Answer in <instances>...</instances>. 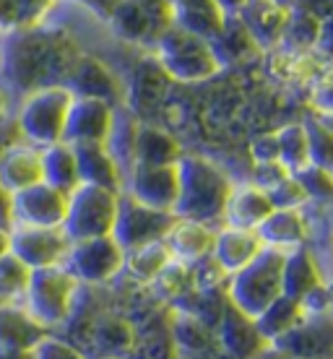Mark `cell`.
I'll use <instances>...</instances> for the list:
<instances>
[{
    "mask_svg": "<svg viewBox=\"0 0 333 359\" xmlns=\"http://www.w3.org/2000/svg\"><path fill=\"white\" fill-rule=\"evenodd\" d=\"M318 117H320V120H323L325 126H328V128L333 130V115H318Z\"/></svg>",
    "mask_w": 333,
    "mask_h": 359,
    "instance_id": "55",
    "label": "cell"
},
{
    "mask_svg": "<svg viewBox=\"0 0 333 359\" xmlns=\"http://www.w3.org/2000/svg\"><path fill=\"white\" fill-rule=\"evenodd\" d=\"M180 144L172 138L167 130L156 126H138L135 133V149H133V167L135 164H177L180 162Z\"/></svg>",
    "mask_w": 333,
    "mask_h": 359,
    "instance_id": "29",
    "label": "cell"
},
{
    "mask_svg": "<svg viewBox=\"0 0 333 359\" xmlns=\"http://www.w3.org/2000/svg\"><path fill=\"white\" fill-rule=\"evenodd\" d=\"M323 42H333V13L323 18V36H320V45Z\"/></svg>",
    "mask_w": 333,
    "mask_h": 359,
    "instance_id": "51",
    "label": "cell"
},
{
    "mask_svg": "<svg viewBox=\"0 0 333 359\" xmlns=\"http://www.w3.org/2000/svg\"><path fill=\"white\" fill-rule=\"evenodd\" d=\"M269 198L273 208H302L310 201L305 188H302V182L294 175H289V177L281 180L276 188H271Z\"/></svg>",
    "mask_w": 333,
    "mask_h": 359,
    "instance_id": "41",
    "label": "cell"
},
{
    "mask_svg": "<svg viewBox=\"0 0 333 359\" xmlns=\"http://www.w3.org/2000/svg\"><path fill=\"white\" fill-rule=\"evenodd\" d=\"M331 252H333V234H331Z\"/></svg>",
    "mask_w": 333,
    "mask_h": 359,
    "instance_id": "57",
    "label": "cell"
},
{
    "mask_svg": "<svg viewBox=\"0 0 333 359\" xmlns=\"http://www.w3.org/2000/svg\"><path fill=\"white\" fill-rule=\"evenodd\" d=\"M172 24L203 39H214L222 32L226 13L217 0H172Z\"/></svg>",
    "mask_w": 333,
    "mask_h": 359,
    "instance_id": "23",
    "label": "cell"
},
{
    "mask_svg": "<svg viewBox=\"0 0 333 359\" xmlns=\"http://www.w3.org/2000/svg\"><path fill=\"white\" fill-rule=\"evenodd\" d=\"M76 162H79V177L81 185H97V188H107L115 193H123L125 188V177L115 156L109 154L104 144H76Z\"/></svg>",
    "mask_w": 333,
    "mask_h": 359,
    "instance_id": "18",
    "label": "cell"
},
{
    "mask_svg": "<svg viewBox=\"0 0 333 359\" xmlns=\"http://www.w3.org/2000/svg\"><path fill=\"white\" fill-rule=\"evenodd\" d=\"M100 359H128V357H100Z\"/></svg>",
    "mask_w": 333,
    "mask_h": 359,
    "instance_id": "56",
    "label": "cell"
},
{
    "mask_svg": "<svg viewBox=\"0 0 333 359\" xmlns=\"http://www.w3.org/2000/svg\"><path fill=\"white\" fill-rule=\"evenodd\" d=\"M175 222H177V216L172 211H159V208H151L141 201H135L128 193H120L112 237L128 252L141 248V245L164 240Z\"/></svg>",
    "mask_w": 333,
    "mask_h": 359,
    "instance_id": "8",
    "label": "cell"
},
{
    "mask_svg": "<svg viewBox=\"0 0 333 359\" xmlns=\"http://www.w3.org/2000/svg\"><path fill=\"white\" fill-rule=\"evenodd\" d=\"M123 193L133 196L146 206L172 211L177 193H180V172L177 164H135L125 175V188Z\"/></svg>",
    "mask_w": 333,
    "mask_h": 359,
    "instance_id": "12",
    "label": "cell"
},
{
    "mask_svg": "<svg viewBox=\"0 0 333 359\" xmlns=\"http://www.w3.org/2000/svg\"><path fill=\"white\" fill-rule=\"evenodd\" d=\"M172 341H175V349L203 351L211 344V331H208V325L203 320H198L196 315L180 313L175 325H172Z\"/></svg>",
    "mask_w": 333,
    "mask_h": 359,
    "instance_id": "37",
    "label": "cell"
},
{
    "mask_svg": "<svg viewBox=\"0 0 333 359\" xmlns=\"http://www.w3.org/2000/svg\"><path fill=\"white\" fill-rule=\"evenodd\" d=\"M6 104H8V94H6V89L0 86V117H3V112H6Z\"/></svg>",
    "mask_w": 333,
    "mask_h": 359,
    "instance_id": "53",
    "label": "cell"
},
{
    "mask_svg": "<svg viewBox=\"0 0 333 359\" xmlns=\"http://www.w3.org/2000/svg\"><path fill=\"white\" fill-rule=\"evenodd\" d=\"M107 21L128 42L154 45V39L172 27V6L164 0H123Z\"/></svg>",
    "mask_w": 333,
    "mask_h": 359,
    "instance_id": "11",
    "label": "cell"
},
{
    "mask_svg": "<svg viewBox=\"0 0 333 359\" xmlns=\"http://www.w3.org/2000/svg\"><path fill=\"white\" fill-rule=\"evenodd\" d=\"M172 263V252L167 248L164 240L159 243H149V245H141V248H135V250H128L125 252V269L135 281H141V284H154L159 273H162L167 266Z\"/></svg>",
    "mask_w": 333,
    "mask_h": 359,
    "instance_id": "33",
    "label": "cell"
},
{
    "mask_svg": "<svg viewBox=\"0 0 333 359\" xmlns=\"http://www.w3.org/2000/svg\"><path fill=\"white\" fill-rule=\"evenodd\" d=\"M151 47L156 55V65L164 71V76H170L175 81H206L219 71V63L208 39L190 34L175 24L170 29H164L162 34L154 39Z\"/></svg>",
    "mask_w": 333,
    "mask_h": 359,
    "instance_id": "4",
    "label": "cell"
},
{
    "mask_svg": "<svg viewBox=\"0 0 333 359\" xmlns=\"http://www.w3.org/2000/svg\"><path fill=\"white\" fill-rule=\"evenodd\" d=\"M289 175H292V172H289L281 162H263V164H255L250 182L269 193L271 188H276L281 180L289 177Z\"/></svg>",
    "mask_w": 333,
    "mask_h": 359,
    "instance_id": "43",
    "label": "cell"
},
{
    "mask_svg": "<svg viewBox=\"0 0 333 359\" xmlns=\"http://www.w3.org/2000/svg\"><path fill=\"white\" fill-rule=\"evenodd\" d=\"M32 359H86V357H83L76 346H71L68 341L53 339V336L47 333L45 339L32 349Z\"/></svg>",
    "mask_w": 333,
    "mask_h": 359,
    "instance_id": "42",
    "label": "cell"
},
{
    "mask_svg": "<svg viewBox=\"0 0 333 359\" xmlns=\"http://www.w3.org/2000/svg\"><path fill=\"white\" fill-rule=\"evenodd\" d=\"M117 203H120V193H115V190L97 188V185H79L73 193H68L63 232L68 234L71 243L112 234Z\"/></svg>",
    "mask_w": 333,
    "mask_h": 359,
    "instance_id": "7",
    "label": "cell"
},
{
    "mask_svg": "<svg viewBox=\"0 0 333 359\" xmlns=\"http://www.w3.org/2000/svg\"><path fill=\"white\" fill-rule=\"evenodd\" d=\"M217 3H219V8L224 11L226 16H237V13L247 6V0H217Z\"/></svg>",
    "mask_w": 333,
    "mask_h": 359,
    "instance_id": "49",
    "label": "cell"
},
{
    "mask_svg": "<svg viewBox=\"0 0 333 359\" xmlns=\"http://www.w3.org/2000/svg\"><path fill=\"white\" fill-rule=\"evenodd\" d=\"M331 172H333V170H331Z\"/></svg>",
    "mask_w": 333,
    "mask_h": 359,
    "instance_id": "59",
    "label": "cell"
},
{
    "mask_svg": "<svg viewBox=\"0 0 333 359\" xmlns=\"http://www.w3.org/2000/svg\"><path fill=\"white\" fill-rule=\"evenodd\" d=\"M11 248V232H8V226H0V258L8 252Z\"/></svg>",
    "mask_w": 333,
    "mask_h": 359,
    "instance_id": "52",
    "label": "cell"
},
{
    "mask_svg": "<svg viewBox=\"0 0 333 359\" xmlns=\"http://www.w3.org/2000/svg\"><path fill=\"white\" fill-rule=\"evenodd\" d=\"M310 102H313V107H315L318 115H333V68L325 71L315 81Z\"/></svg>",
    "mask_w": 333,
    "mask_h": 359,
    "instance_id": "44",
    "label": "cell"
},
{
    "mask_svg": "<svg viewBox=\"0 0 333 359\" xmlns=\"http://www.w3.org/2000/svg\"><path fill=\"white\" fill-rule=\"evenodd\" d=\"M294 177L302 182L307 198H313V201H333V172L331 170H323V167L310 164L305 170H299Z\"/></svg>",
    "mask_w": 333,
    "mask_h": 359,
    "instance_id": "40",
    "label": "cell"
},
{
    "mask_svg": "<svg viewBox=\"0 0 333 359\" xmlns=\"http://www.w3.org/2000/svg\"><path fill=\"white\" fill-rule=\"evenodd\" d=\"M47 333L50 331L36 323L21 302L0 305V346L32 351Z\"/></svg>",
    "mask_w": 333,
    "mask_h": 359,
    "instance_id": "24",
    "label": "cell"
},
{
    "mask_svg": "<svg viewBox=\"0 0 333 359\" xmlns=\"http://www.w3.org/2000/svg\"><path fill=\"white\" fill-rule=\"evenodd\" d=\"M0 359H32V351H27V349H11V346H0Z\"/></svg>",
    "mask_w": 333,
    "mask_h": 359,
    "instance_id": "50",
    "label": "cell"
},
{
    "mask_svg": "<svg viewBox=\"0 0 333 359\" xmlns=\"http://www.w3.org/2000/svg\"><path fill=\"white\" fill-rule=\"evenodd\" d=\"M180 193L172 214L177 219H193L201 224H217L224 216L226 198L232 193V180L203 156L182 154L177 162Z\"/></svg>",
    "mask_w": 333,
    "mask_h": 359,
    "instance_id": "2",
    "label": "cell"
},
{
    "mask_svg": "<svg viewBox=\"0 0 333 359\" xmlns=\"http://www.w3.org/2000/svg\"><path fill=\"white\" fill-rule=\"evenodd\" d=\"M219 341L226 349V354H232L234 359H247L252 354H258L263 346V339L258 336L255 320L243 315L237 307L229 305L224 310L222 323H219Z\"/></svg>",
    "mask_w": 333,
    "mask_h": 359,
    "instance_id": "26",
    "label": "cell"
},
{
    "mask_svg": "<svg viewBox=\"0 0 333 359\" xmlns=\"http://www.w3.org/2000/svg\"><path fill=\"white\" fill-rule=\"evenodd\" d=\"M42 180L53 188L73 193L81 185L79 177V162H76V151L71 144H53L42 149Z\"/></svg>",
    "mask_w": 333,
    "mask_h": 359,
    "instance_id": "30",
    "label": "cell"
},
{
    "mask_svg": "<svg viewBox=\"0 0 333 359\" xmlns=\"http://www.w3.org/2000/svg\"><path fill=\"white\" fill-rule=\"evenodd\" d=\"M281 269H284V252L263 248L255 261L229 276L226 284L229 305L255 320L276 297H281Z\"/></svg>",
    "mask_w": 333,
    "mask_h": 359,
    "instance_id": "5",
    "label": "cell"
},
{
    "mask_svg": "<svg viewBox=\"0 0 333 359\" xmlns=\"http://www.w3.org/2000/svg\"><path fill=\"white\" fill-rule=\"evenodd\" d=\"M307 144H310V164L333 170V130L325 126L320 117L305 120Z\"/></svg>",
    "mask_w": 333,
    "mask_h": 359,
    "instance_id": "39",
    "label": "cell"
},
{
    "mask_svg": "<svg viewBox=\"0 0 333 359\" xmlns=\"http://www.w3.org/2000/svg\"><path fill=\"white\" fill-rule=\"evenodd\" d=\"M305 318L307 313L305 307H302V302L281 294L255 318V328H258V336L263 339V344H276L289 331H294Z\"/></svg>",
    "mask_w": 333,
    "mask_h": 359,
    "instance_id": "27",
    "label": "cell"
},
{
    "mask_svg": "<svg viewBox=\"0 0 333 359\" xmlns=\"http://www.w3.org/2000/svg\"><path fill=\"white\" fill-rule=\"evenodd\" d=\"M289 11L292 8H284L276 0H247V6L237 16L261 50H276L284 39Z\"/></svg>",
    "mask_w": 333,
    "mask_h": 359,
    "instance_id": "15",
    "label": "cell"
},
{
    "mask_svg": "<svg viewBox=\"0 0 333 359\" xmlns=\"http://www.w3.org/2000/svg\"><path fill=\"white\" fill-rule=\"evenodd\" d=\"M71 102V89L60 86V83L39 86V89L24 94L16 117L21 138L27 144L36 146V149L60 144L65 133V120H68Z\"/></svg>",
    "mask_w": 333,
    "mask_h": 359,
    "instance_id": "3",
    "label": "cell"
},
{
    "mask_svg": "<svg viewBox=\"0 0 333 359\" xmlns=\"http://www.w3.org/2000/svg\"><path fill=\"white\" fill-rule=\"evenodd\" d=\"M76 292H79V281L63 263L34 269L29 273L21 305L27 307L36 323L50 331L53 325H60L73 313Z\"/></svg>",
    "mask_w": 333,
    "mask_h": 359,
    "instance_id": "6",
    "label": "cell"
},
{
    "mask_svg": "<svg viewBox=\"0 0 333 359\" xmlns=\"http://www.w3.org/2000/svg\"><path fill=\"white\" fill-rule=\"evenodd\" d=\"M29 273L32 271L18 261L16 255L6 252L0 258V305H11V302H21L24 289H27Z\"/></svg>",
    "mask_w": 333,
    "mask_h": 359,
    "instance_id": "38",
    "label": "cell"
},
{
    "mask_svg": "<svg viewBox=\"0 0 333 359\" xmlns=\"http://www.w3.org/2000/svg\"><path fill=\"white\" fill-rule=\"evenodd\" d=\"M0 182L11 193L42 182V149H36L27 141L6 146L0 151Z\"/></svg>",
    "mask_w": 333,
    "mask_h": 359,
    "instance_id": "19",
    "label": "cell"
},
{
    "mask_svg": "<svg viewBox=\"0 0 333 359\" xmlns=\"http://www.w3.org/2000/svg\"><path fill=\"white\" fill-rule=\"evenodd\" d=\"M63 266L76 276L79 284H107L125 269V250L112 234L79 240L71 243Z\"/></svg>",
    "mask_w": 333,
    "mask_h": 359,
    "instance_id": "9",
    "label": "cell"
},
{
    "mask_svg": "<svg viewBox=\"0 0 333 359\" xmlns=\"http://www.w3.org/2000/svg\"><path fill=\"white\" fill-rule=\"evenodd\" d=\"M276 3H279V6H284V8H294L299 0H276Z\"/></svg>",
    "mask_w": 333,
    "mask_h": 359,
    "instance_id": "54",
    "label": "cell"
},
{
    "mask_svg": "<svg viewBox=\"0 0 333 359\" xmlns=\"http://www.w3.org/2000/svg\"><path fill=\"white\" fill-rule=\"evenodd\" d=\"M68 193L47 185L45 180L13 193V224L63 226Z\"/></svg>",
    "mask_w": 333,
    "mask_h": 359,
    "instance_id": "13",
    "label": "cell"
},
{
    "mask_svg": "<svg viewBox=\"0 0 333 359\" xmlns=\"http://www.w3.org/2000/svg\"><path fill=\"white\" fill-rule=\"evenodd\" d=\"M271 211H273V206H271V198L266 190H261L252 182L232 185V193L226 198L224 216H222V224L240 226V229H258Z\"/></svg>",
    "mask_w": 333,
    "mask_h": 359,
    "instance_id": "20",
    "label": "cell"
},
{
    "mask_svg": "<svg viewBox=\"0 0 333 359\" xmlns=\"http://www.w3.org/2000/svg\"><path fill=\"white\" fill-rule=\"evenodd\" d=\"M323 284V273L318 266L315 255L302 248L284 252V269H281V294L302 302L313 289Z\"/></svg>",
    "mask_w": 333,
    "mask_h": 359,
    "instance_id": "22",
    "label": "cell"
},
{
    "mask_svg": "<svg viewBox=\"0 0 333 359\" xmlns=\"http://www.w3.org/2000/svg\"><path fill=\"white\" fill-rule=\"evenodd\" d=\"M279 138V162L292 175L310 167V144H307L305 123H289L281 130H276Z\"/></svg>",
    "mask_w": 333,
    "mask_h": 359,
    "instance_id": "35",
    "label": "cell"
},
{
    "mask_svg": "<svg viewBox=\"0 0 333 359\" xmlns=\"http://www.w3.org/2000/svg\"><path fill=\"white\" fill-rule=\"evenodd\" d=\"M0 226H13V193L0 182Z\"/></svg>",
    "mask_w": 333,
    "mask_h": 359,
    "instance_id": "46",
    "label": "cell"
},
{
    "mask_svg": "<svg viewBox=\"0 0 333 359\" xmlns=\"http://www.w3.org/2000/svg\"><path fill=\"white\" fill-rule=\"evenodd\" d=\"M76 3H81V6H86V8L97 11L100 16L109 18V16H112V11H115L123 0H76Z\"/></svg>",
    "mask_w": 333,
    "mask_h": 359,
    "instance_id": "47",
    "label": "cell"
},
{
    "mask_svg": "<svg viewBox=\"0 0 333 359\" xmlns=\"http://www.w3.org/2000/svg\"><path fill=\"white\" fill-rule=\"evenodd\" d=\"M320 36H323V18L315 16L305 6H294L289 11L281 47L294 50V53H313L320 45Z\"/></svg>",
    "mask_w": 333,
    "mask_h": 359,
    "instance_id": "31",
    "label": "cell"
},
{
    "mask_svg": "<svg viewBox=\"0 0 333 359\" xmlns=\"http://www.w3.org/2000/svg\"><path fill=\"white\" fill-rule=\"evenodd\" d=\"M208 45L214 50V57H217L219 68H226V65L243 63L250 55H255L261 47L255 45L252 34L247 32L240 16H226L224 27L214 39H208Z\"/></svg>",
    "mask_w": 333,
    "mask_h": 359,
    "instance_id": "28",
    "label": "cell"
},
{
    "mask_svg": "<svg viewBox=\"0 0 333 359\" xmlns=\"http://www.w3.org/2000/svg\"><path fill=\"white\" fill-rule=\"evenodd\" d=\"M255 232L261 237L263 248L289 252L305 245L307 222L302 216V208H273Z\"/></svg>",
    "mask_w": 333,
    "mask_h": 359,
    "instance_id": "21",
    "label": "cell"
},
{
    "mask_svg": "<svg viewBox=\"0 0 333 359\" xmlns=\"http://www.w3.org/2000/svg\"><path fill=\"white\" fill-rule=\"evenodd\" d=\"M11 232L8 252L16 255L29 271L60 266L65 263V255L71 250V240L63 232V226H29L13 224Z\"/></svg>",
    "mask_w": 333,
    "mask_h": 359,
    "instance_id": "10",
    "label": "cell"
},
{
    "mask_svg": "<svg viewBox=\"0 0 333 359\" xmlns=\"http://www.w3.org/2000/svg\"><path fill=\"white\" fill-rule=\"evenodd\" d=\"M250 156L255 164L263 162H279V138L276 133L261 135L250 144Z\"/></svg>",
    "mask_w": 333,
    "mask_h": 359,
    "instance_id": "45",
    "label": "cell"
},
{
    "mask_svg": "<svg viewBox=\"0 0 333 359\" xmlns=\"http://www.w3.org/2000/svg\"><path fill=\"white\" fill-rule=\"evenodd\" d=\"M65 86L71 89L73 97H94V99H104L109 104H115V97H117L115 76H112L107 65L100 63L97 57L81 55L76 68H73V73L68 76Z\"/></svg>",
    "mask_w": 333,
    "mask_h": 359,
    "instance_id": "25",
    "label": "cell"
},
{
    "mask_svg": "<svg viewBox=\"0 0 333 359\" xmlns=\"http://www.w3.org/2000/svg\"><path fill=\"white\" fill-rule=\"evenodd\" d=\"M214 240H217V229L193 219H177L164 237L172 261H180L185 266H196L198 261L208 258L214 250Z\"/></svg>",
    "mask_w": 333,
    "mask_h": 359,
    "instance_id": "17",
    "label": "cell"
},
{
    "mask_svg": "<svg viewBox=\"0 0 333 359\" xmlns=\"http://www.w3.org/2000/svg\"><path fill=\"white\" fill-rule=\"evenodd\" d=\"M138 120L130 109L115 107V117H112V128L104 146L109 149V154L115 156V162L123 170V177L133 170V149H135V133H138Z\"/></svg>",
    "mask_w": 333,
    "mask_h": 359,
    "instance_id": "32",
    "label": "cell"
},
{
    "mask_svg": "<svg viewBox=\"0 0 333 359\" xmlns=\"http://www.w3.org/2000/svg\"><path fill=\"white\" fill-rule=\"evenodd\" d=\"M115 104L94 97H73L65 120V144H104L112 128Z\"/></svg>",
    "mask_w": 333,
    "mask_h": 359,
    "instance_id": "14",
    "label": "cell"
},
{
    "mask_svg": "<svg viewBox=\"0 0 333 359\" xmlns=\"http://www.w3.org/2000/svg\"><path fill=\"white\" fill-rule=\"evenodd\" d=\"M81 53L63 32L39 27L13 29L0 45V76L21 97L39 86H65Z\"/></svg>",
    "mask_w": 333,
    "mask_h": 359,
    "instance_id": "1",
    "label": "cell"
},
{
    "mask_svg": "<svg viewBox=\"0 0 333 359\" xmlns=\"http://www.w3.org/2000/svg\"><path fill=\"white\" fill-rule=\"evenodd\" d=\"M91 344L100 349V357H128L135 344V331L117 318H107L91 331Z\"/></svg>",
    "mask_w": 333,
    "mask_h": 359,
    "instance_id": "34",
    "label": "cell"
},
{
    "mask_svg": "<svg viewBox=\"0 0 333 359\" xmlns=\"http://www.w3.org/2000/svg\"><path fill=\"white\" fill-rule=\"evenodd\" d=\"M297 6H305V8H310L315 16L325 18L328 13H333V0H299Z\"/></svg>",
    "mask_w": 333,
    "mask_h": 359,
    "instance_id": "48",
    "label": "cell"
},
{
    "mask_svg": "<svg viewBox=\"0 0 333 359\" xmlns=\"http://www.w3.org/2000/svg\"><path fill=\"white\" fill-rule=\"evenodd\" d=\"M53 0H0V29L13 32V29L36 27L39 16L50 8Z\"/></svg>",
    "mask_w": 333,
    "mask_h": 359,
    "instance_id": "36",
    "label": "cell"
},
{
    "mask_svg": "<svg viewBox=\"0 0 333 359\" xmlns=\"http://www.w3.org/2000/svg\"><path fill=\"white\" fill-rule=\"evenodd\" d=\"M261 250H263V243L255 229L222 226V229H217L211 258L219 263V269L224 271L226 276H232L240 269H245L247 263L255 261Z\"/></svg>",
    "mask_w": 333,
    "mask_h": 359,
    "instance_id": "16",
    "label": "cell"
},
{
    "mask_svg": "<svg viewBox=\"0 0 333 359\" xmlns=\"http://www.w3.org/2000/svg\"><path fill=\"white\" fill-rule=\"evenodd\" d=\"M164 3H172V0H164Z\"/></svg>",
    "mask_w": 333,
    "mask_h": 359,
    "instance_id": "58",
    "label": "cell"
}]
</instances>
